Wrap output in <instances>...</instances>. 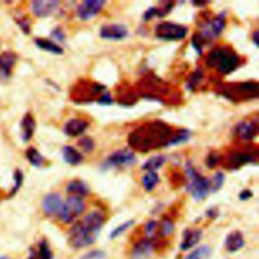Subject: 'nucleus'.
Here are the masks:
<instances>
[{
    "mask_svg": "<svg viewBox=\"0 0 259 259\" xmlns=\"http://www.w3.org/2000/svg\"><path fill=\"white\" fill-rule=\"evenodd\" d=\"M175 133L171 125L162 120L148 121L128 134L127 143L133 150L148 153L168 147Z\"/></svg>",
    "mask_w": 259,
    "mask_h": 259,
    "instance_id": "f257e3e1",
    "label": "nucleus"
},
{
    "mask_svg": "<svg viewBox=\"0 0 259 259\" xmlns=\"http://www.w3.org/2000/svg\"><path fill=\"white\" fill-rule=\"evenodd\" d=\"M105 217L100 210H92L73 225L69 232V243L80 249L94 244L100 235Z\"/></svg>",
    "mask_w": 259,
    "mask_h": 259,
    "instance_id": "f03ea898",
    "label": "nucleus"
},
{
    "mask_svg": "<svg viewBox=\"0 0 259 259\" xmlns=\"http://www.w3.org/2000/svg\"><path fill=\"white\" fill-rule=\"evenodd\" d=\"M208 68L214 69L221 75H229L237 70L241 63V56L231 46H219L210 50L204 60Z\"/></svg>",
    "mask_w": 259,
    "mask_h": 259,
    "instance_id": "7ed1b4c3",
    "label": "nucleus"
},
{
    "mask_svg": "<svg viewBox=\"0 0 259 259\" xmlns=\"http://www.w3.org/2000/svg\"><path fill=\"white\" fill-rule=\"evenodd\" d=\"M218 90L222 96L234 103L249 101L259 96V84L257 81L223 83L218 87Z\"/></svg>",
    "mask_w": 259,
    "mask_h": 259,
    "instance_id": "20e7f679",
    "label": "nucleus"
},
{
    "mask_svg": "<svg viewBox=\"0 0 259 259\" xmlns=\"http://www.w3.org/2000/svg\"><path fill=\"white\" fill-rule=\"evenodd\" d=\"M139 91L146 99L167 102V97L173 95L171 86L154 73H147L139 82Z\"/></svg>",
    "mask_w": 259,
    "mask_h": 259,
    "instance_id": "39448f33",
    "label": "nucleus"
},
{
    "mask_svg": "<svg viewBox=\"0 0 259 259\" xmlns=\"http://www.w3.org/2000/svg\"><path fill=\"white\" fill-rule=\"evenodd\" d=\"M186 189L195 200L204 199L210 192L209 179L201 175L190 162L185 165Z\"/></svg>",
    "mask_w": 259,
    "mask_h": 259,
    "instance_id": "423d86ee",
    "label": "nucleus"
},
{
    "mask_svg": "<svg viewBox=\"0 0 259 259\" xmlns=\"http://www.w3.org/2000/svg\"><path fill=\"white\" fill-rule=\"evenodd\" d=\"M106 91V87L98 82L89 80H80L71 90L72 100L76 103H91L99 98V96Z\"/></svg>",
    "mask_w": 259,
    "mask_h": 259,
    "instance_id": "0eeeda50",
    "label": "nucleus"
},
{
    "mask_svg": "<svg viewBox=\"0 0 259 259\" xmlns=\"http://www.w3.org/2000/svg\"><path fill=\"white\" fill-rule=\"evenodd\" d=\"M86 204L82 197L69 195L68 198L63 201L58 217L64 224H71L84 212Z\"/></svg>",
    "mask_w": 259,
    "mask_h": 259,
    "instance_id": "6e6552de",
    "label": "nucleus"
},
{
    "mask_svg": "<svg viewBox=\"0 0 259 259\" xmlns=\"http://www.w3.org/2000/svg\"><path fill=\"white\" fill-rule=\"evenodd\" d=\"M258 150H237L229 153L226 159L222 158L221 163L229 170H238L249 163H257Z\"/></svg>",
    "mask_w": 259,
    "mask_h": 259,
    "instance_id": "1a4fd4ad",
    "label": "nucleus"
},
{
    "mask_svg": "<svg viewBox=\"0 0 259 259\" xmlns=\"http://www.w3.org/2000/svg\"><path fill=\"white\" fill-rule=\"evenodd\" d=\"M226 27V13L223 11L212 17L205 19L200 25V31L198 32L205 42L213 40Z\"/></svg>",
    "mask_w": 259,
    "mask_h": 259,
    "instance_id": "9d476101",
    "label": "nucleus"
},
{
    "mask_svg": "<svg viewBox=\"0 0 259 259\" xmlns=\"http://www.w3.org/2000/svg\"><path fill=\"white\" fill-rule=\"evenodd\" d=\"M188 32V27L171 22V21H163L161 23H158L155 27V34L158 38L163 40H180L183 39Z\"/></svg>",
    "mask_w": 259,
    "mask_h": 259,
    "instance_id": "9b49d317",
    "label": "nucleus"
},
{
    "mask_svg": "<svg viewBox=\"0 0 259 259\" xmlns=\"http://www.w3.org/2000/svg\"><path fill=\"white\" fill-rule=\"evenodd\" d=\"M137 162L135 153L130 149H120L111 153L101 164L103 170L133 166Z\"/></svg>",
    "mask_w": 259,
    "mask_h": 259,
    "instance_id": "f8f14e48",
    "label": "nucleus"
},
{
    "mask_svg": "<svg viewBox=\"0 0 259 259\" xmlns=\"http://www.w3.org/2000/svg\"><path fill=\"white\" fill-rule=\"evenodd\" d=\"M104 5L105 1L103 0H85L77 6L76 13L81 20L86 21L98 14Z\"/></svg>",
    "mask_w": 259,
    "mask_h": 259,
    "instance_id": "ddd939ff",
    "label": "nucleus"
},
{
    "mask_svg": "<svg viewBox=\"0 0 259 259\" xmlns=\"http://www.w3.org/2000/svg\"><path fill=\"white\" fill-rule=\"evenodd\" d=\"M258 120H249V121H240L235 126V136L242 142H251L253 141L258 134Z\"/></svg>",
    "mask_w": 259,
    "mask_h": 259,
    "instance_id": "4468645a",
    "label": "nucleus"
},
{
    "mask_svg": "<svg viewBox=\"0 0 259 259\" xmlns=\"http://www.w3.org/2000/svg\"><path fill=\"white\" fill-rule=\"evenodd\" d=\"M127 34V27L121 23H106L103 24L99 30L100 37L109 40H120L125 38Z\"/></svg>",
    "mask_w": 259,
    "mask_h": 259,
    "instance_id": "2eb2a0df",
    "label": "nucleus"
},
{
    "mask_svg": "<svg viewBox=\"0 0 259 259\" xmlns=\"http://www.w3.org/2000/svg\"><path fill=\"white\" fill-rule=\"evenodd\" d=\"M18 55L13 51H5L0 54V81H6L13 73Z\"/></svg>",
    "mask_w": 259,
    "mask_h": 259,
    "instance_id": "dca6fc26",
    "label": "nucleus"
},
{
    "mask_svg": "<svg viewBox=\"0 0 259 259\" xmlns=\"http://www.w3.org/2000/svg\"><path fill=\"white\" fill-rule=\"evenodd\" d=\"M63 205V199L57 192H51L44 196L41 200V209L48 217L58 215Z\"/></svg>",
    "mask_w": 259,
    "mask_h": 259,
    "instance_id": "f3484780",
    "label": "nucleus"
},
{
    "mask_svg": "<svg viewBox=\"0 0 259 259\" xmlns=\"http://www.w3.org/2000/svg\"><path fill=\"white\" fill-rule=\"evenodd\" d=\"M59 6H60V1L36 0L31 2V11L36 17L45 18L51 15L53 12H55Z\"/></svg>",
    "mask_w": 259,
    "mask_h": 259,
    "instance_id": "a211bd4d",
    "label": "nucleus"
},
{
    "mask_svg": "<svg viewBox=\"0 0 259 259\" xmlns=\"http://www.w3.org/2000/svg\"><path fill=\"white\" fill-rule=\"evenodd\" d=\"M89 126V121L84 118L74 117L69 119L64 125V133L69 137H78L82 135Z\"/></svg>",
    "mask_w": 259,
    "mask_h": 259,
    "instance_id": "6ab92c4d",
    "label": "nucleus"
},
{
    "mask_svg": "<svg viewBox=\"0 0 259 259\" xmlns=\"http://www.w3.org/2000/svg\"><path fill=\"white\" fill-rule=\"evenodd\" d=\"M154 251V242L152 239L145 238L138 241L132 250V257L134 259H145L149 257Z\"/></svg>",
    "mask_w": 259,
    "mask_h": 259,
    "instance_id": "aec40b11",
    "label": "nucleus"
},
{
    "mask_svg": "<svg viewBox=\"0 0 259 259\" xmlns=\"http://www.w3.org/2000/svg\"><path fill=\"white\" fill-rule=\"evenodd\" d=\"M35 126L36 123L33 115L30 112H26L20 120V136L24 143H27L33 137Z\"/></svg>",
    "mask_w": 259,
    "mask_h": 259,
    "instance_id": "412c9836",
    "label": "nucleus"
},
{
    "mask_svg": "<svg viewBox=\"0 0 259 259\" xmlns=\"http://www.w3.org/2000/svg\"><path fill=\"white\" fill-rule=\"evenodd\" d=\"M202 232L199 229H186L183 233V237L180 243V249L182 251H187L192 249L197 245L201 239Z\"/></svg>",
    "mask_w": 259,
    "mask_h": 259,
    "instance_id": "4be33fe9",
    "label": "nucleus"
},
{
    "mask_svg": "<svg viewBox=\"0 0 259 259\" xmlns=\"http://www.w3.org/2000/svg\"><path fill=\"white\" fill-rule=\"evenodd\" d=\"M173 6H174V2L172 1H165L160 6H151L144 12L143 19L146 21H149L156 16L163 17L172 10Z\"/></svg>",
    "mask_w": 259,
    "mask_h": 259,
    "instance_id": "5701e85b",
    "label": "nucleus"
},
{
    "mask_svg": "<svg viewBox=\"0 0 259 259\" xmlns=\"http://www.w3.org/2000/svg\"><path fill=\"white\" fill-rule=\"evenodd\" d=\"M245 244L244 236L241 232L239 231H234L231 232L225 240V247L227 251L233 253L236 251H239Z\"/></svg>",
    "mask_w": 259,
    "mask_h": 259,
    "instance_id": "b1692460",
    "label": "nucleus"
},
{
    "mask_svg": "<svg viewBox=\"0 0 259 259\" xmlns=\"http://www.w3.org/2000/svg\"><path fill=\"white\" fill-rule=\"evenodd\" d=\"M62 157L66 163L72 166H77L84 160L83 155L72 146H64L62 148Z\"/></svg>",
    "mask_w": 259,
    "mask_h": 259,
    "instance_id": "393cba45",
    "label": "nucleus"
},
{
    "mask_svg": "<svg viewBox=\"0 0 259 259\" xmlns=\"http://www.w3.org/2000/svg\"><path fill=\"white\" fill-rule=\"evenodd\" d=\"M66 190L69 195L79 196L82 198L89 193V187L87 186V184L84 181H82L80 179L71 180L68 183Z\"/></svg>",
    "mask_w": 259,
    "mask_h": 259,
    "instance_id": "a878e982",
    "label": "nucleus"
},
{
    "mask_svg": "<svg viewBox=\"0 0 259 259\" xmlns=\"http://www.w3.org/2000/svg\"><path fill=\"white\" fill-rule=\"evenodd\" d=\"M34 44L38 49L49 52V53H52V54H55V55H62L64 53L63 48L52 39H48V38H44V37H36V38H34Z\"/></svg>",
    "mask_w": 259,
    "mask_h": 259,
    "instance_id": "bb28decb",
    "label": "nucleus"
},
{
    "mask_svg": "<svg viewBox=\"0 0 259 259\" xmlns=\"http://www.w3.org/2000/svg\"><path fill=\"white\" fill-rule=\"evenodd\" d=\"M137 94L134 90L126 88L124 89L123 86H121V89L117 91V99L118 103L125 106H131L136 103L137 101Z\"/></svg>",
    "mask_w": 259,
    "mask_h": 259,
    "instance_id": "cd10ccee",
    "label": "nucleus"
},
{
    "mask_svg": "<svg viewBox=\"0 0 259 259\" xmlns=\"http://www.w3.org/2000/svg\"><path fill=\"white\" fill-rule=\"evenodd\" d=\"M166 162V157L164 155H156V156H152L151 158H149L143 165H142V169L149 172V171H153L156 172L157 169H159L160 167H162L164 165V163Z\"/></svg>",
    "mask_w": 259,
    "mask_h": 259,
    "instance_id": "c85d7f7f",
    "label": "nucleus"
},
{
    "mask_svg": "<svg viewBox=\"0 0 259 259\" xmlns=\"http://www.w3.org/2000/svg\"><path fill=\"white\" fill-rule=\"evenodd\" d=\"M25 157L27 159V161L30 163V165H32L33 167L39 168L45 164V158L42 157V155L33 147H29L26 151H25Z\"/></svg>",
    "mask_w": 259,
    "mask_h": 259,
    "instance_id": "c756f323",
    "label": "nucleus"
},
{
    "mask_svg": "<svg viewBox=\"0 0 259 259\" xmlns=\"http://www.w3.org/2000/svg\"><path fill=\"white\" fill-rule=\"evenodd\" d=\"M159 183V176L156 172L149 171L142 176V184L146 191H152Z\"/></svg>",
    "mask_w": 259,
    "mask_h": 259,
    "instance_id": "7c9ffc66",
    "label": "nucleus"
},
{
    "mask_svg": "<svg viewBox=\"0 0 259 259\" xmlns=\"http://www.w3.org/2000/svg\"><path fill=\"white\" fill-rule=\"evenodd\" d=\"M203 79V70L201 68H196L188 77L186 82V87L190 91H194L201 83Z\"/></svg>",
    "mask_w": 259,
    "mask_h": 259,
    "instance_id": "2f4dec72",
    "label": "nucleus"
},
{
    "mask_svg": "<svg viewBox=\"0 0 259 259\" xmlns=\"http://www.w3.org/2000/svg\"><path fill=\"white\" fill-rule=\"evenodd\" d=\"M158 234L161 237H167L169 235H171L174 231V224L172 222V220L168 217H164L161 222L158 224V228H157Z\"/></svg>",
    "mask_w": 259,
    "mask_h": 259,
    "instance_id": "473e14b6",
    "label": "nucleus"
},
{
    "mask_svg": "<svg viewBox=\"0 0 259 259\" xmlns=\"http://www.w3.org/2000/svg\"><path fill=\"white\" fill-rule=\"evenodd\" d=\"M210 254H211V248L207 245H203L193 250L189 255L185 257V259H207V257Z\"/></svg>",
    "mask_w": 259,
    "mask_h": 259,
    "instance_id": "72a5a7b5",
    "label": "nucleus"
},
{
    "mask_svg": "<svg viewBox=\"0 0 259 259\" xmlns=\"http://www.w3.org/2000/svg\"><path fill=\"white\" fill-rule=\"evenodd\" d=\"M35 251H36V259H53V253L46 240L39 241L37 245V250Z\"/></svg>",
    "mask_w": 259,
    "mask_h": 259,
    "instance_id": "f704fd0d",
    "label": "nucleus"
},
{
    "mask_svg": "<svg viewBox=\"0 0 259 259\" xmlns=\"http://www.w3.org/2000/svg\"><path fill=\"white\" fill-rule=\"evenodd\" d=\"M13 180H14V184H13V186H12V188H11L9 194H8L9 197L14 196L17 193V191L20 189V187H21V185L23 183V173H22V171L20 169H16L14 171V173H13Z\"/></svg>",
    "mask_w": 259,
    "mask_h": 259,
    "instance_id": "c9c22d12",
    "label": "nucleus"
},
{
    "mask_svg": "<svg viewBox=\"0 0 259 259\" xmlns=\"http://www.w3.org/2000/svg\"><path fill=\"white\" fill-rule=\"evenodd\" d=\"M189 137H190L189 130H185V128L177 130L175 135L173 136L169 146H174V145H178V144L184 143V142H186L189 139Z\"/></svg>",
    "mask_w": 259,
    "mask_h": 259,
    "instance_id": "e433bc0d",
    "label": "nucleus"
},
{
    "mask_svg": "<svg viewBox=\"0 0 259 259\" xmlns=\"http://www.w3.org/2000/svg\"><path fill=\"white\" fill-rule=\"evenodd\" d=\"M225 181V176L223 172H217L210 179H209V187L210 192H215L221 189Z\"/></svg>",
    "mask_w": 259,
    "mask_h": 259,
    "instance_id": "4c0bfd02",
    "label": "nucleus"
},
{
    "mask_svg": "<svg viewBox=\"0 0 259 259\" xmlns=\"http://www.w3.org/2000/svg\"><path fill=\"white\" fill-rule=\"evenodd\" d=\"M135 224V221L134 220H130V221H126L120 225H118L114 230L111 231V233L109 234V238L110 239H115L117 237H119L121 234H123L128 228H131L133 225Z\"/></svg>",
    "mask_w": 259,
    "mask_h": 259,
    "instance_id": "58836bf2",
    "label": "nucleus"
},
{
    "mask_svg": "<svg viewBox=\"0 0 259 259\" xmlns=\"http://www.w3.org/2000/svg\"><path fill=\"white\" fill-rule=\"evenodd\" d=\"M221 160H222V155H220L218 152L215 151H211L205 158V165L207 168L209 169H213L214 167H217L219 164H221Z\"/></svg>",
    "mask_w": 259,
    "mask_h": 259,
    "instance_id": "ea45409f",
    "label": "nucleus"
},
{
    "mask_svg": "<svg viewBox=\"0 0 259 259\" xmlns=\"http://www.w3.org/2000/svg\"><path fill=\"white\" fill-rule=\"evenodd\" d=\"M191 45H192V48L194 49V51L198 54V55H201L202 54V49L203 47L206 45L205 40L201 37V35L196 32L192 35L191 37Z\"/></svg>",
    "mask_w": 259,
    "mask_h": 259,
    "instance_id": "a19ab883",
    "label": "nucleus"
},
{
    "mask_svg": "<svg viewBox=\"0 0 259 259\" xmlns=\"http://www.w3.org/2000/svg\"><path fill=\"white\" fill-rule=\"evenodd\" d=\"M78 146L85 152L91 153L95 148V143L90 137H83L78 141Z\"/></svg>",
    "mask_w": 259,
    "mask_h": 259,
    "instance_id": "79ce46f5",
    "label": "nucleus"
},
{
    "mask_svg": "<svg viewBox=\"0 0 259 259\" xmlns=\"http://www.w3.org/2000/svg\"><path fill=\"white\" fill-rule=\"evenodd\" d=\"M15 21L20 27V29L24 32V34H29L30 32V20L27 16H17L15 17Z\"/></svg>",
    "mask_w": 259,
    "mask_h": 259,
    "instance_id": "37998d69",
    "label": "nucleus"
},
{
    "mask_svg": "<svg viewBox=\"0 0 259 259\" xmlns=\"http://www.w3.org/2000/svg\"><path fill=\"white\" fill-rule=\"evenodd\" d=\"M81 259H105V253L102 250L95 249L85 253Z\"/></svg>",
    "mask_w": 259,
    "mask_h": 259,
    "instance_id": "c03bdc74",
    "label": "nucleus"
},
{
    "mask_svg": "<svg viewBox=\"0 0 259 259\" xmlns=\"http://www.w3.org/2000/svg\"><path fill=\"white\" fill-rule=\"evenodd\" d=\"M157 228H158V223L156 221H149L145 226V233L147 238L152 239L157 231Z\"/></svg>",
    "mask_w": 259,
    "mask_h": 259,
    "instance_id": "a18cd8bd",
    "label": "nucleus"
},
{
    "mask_svg": "<svg viewBox=\"0 0 259 259\" xmlns=\"http://www.w3.org/2000/svg\"><path fill=\"white\" fill-rule=\"evenodd\" d=\"M51 35H52V37H54V39H56V40H58V41H61V42H64V40H65V38H66V34H65L64 30H63V28L60 27V26L55 27V28L52 30Z\"/></svg>",
    "mask_w": 259,
    "mask_h": 259,
    "instance_id": "49530a36",
    "label": "nucleus"
},
{
    "mask_svg": "<svg viewBox=\"0 0 259 259\" xmlns=\"http://www.w3.org/2000/svg\"><path fill=\"white\" fill-rule=\"evenodd\" d=\"M97 103L102 104V105H109V104L113 103V98L108 91H105L104 93H102L99 96V98L97 99Z\"/></svg>",
    "mask_w": 259,
    "mask_h": 259,
    "instance_id": "de8ad7c7",
    "label": "nucleus"
},
{
    "mask_svg": "<svg viewBox=\"0 0 259 259\" xmlns=\"http://www.w3.org/2000/svg\"><path fill=\"white\" fill-rule=\"evenodd\" d=\"M252 195H253V192H252L251 190H249V189H244V190H242V191L240 192L239 198H240L241 200H248L249 198L252 197Z\"/></svg>",
    "mask_w": 259,
    "mask_h": 259,
    "instance_id": "09e8293b",
    "label": "nucleus"
},
{
    "mask_svg": "<svg viewBox=\"0 0 259 259\" xmlns=\"http://www.w3.org/2000/svg\"><path fill=\"white\" fill-rule=\"evenodd\" d=\"M218 214H219V211H218V209L214 208V207H211V208H209V209L206 211V215H207L208 218H211V219L217 218Z\"/></svg>",
    "mask_w": 259,
    "mask_h": 259,
    "instance_id": "8fccbe9b",
    "label": "nucleus"
},
{
    "mask_svg": "<svg viewBox=\"0 0 259 259\" xmlns=\"http://www.w3.org/2000/svg\"><path fill=\"white\" fill-rule=\"evenodd\" d=\"M252 39H253V42L255 44V46H258V30H255L252 33Z\"/></svg>",
    "mask_w": 259,
    "mask_h": 259,
    "instance_id": "3c124183",
    "label": "nucleus"
},
{
    "mask_svg": "<svg viewBox=\"0 0 259 259\" xmlns=\"http://www.w3.org/2000/svg\"><path fill=\"white\" fill-rule=\"evenodd\" d=\"M27 259H36V251L34 249H30Z\"/></svg>",
    "mask_w": 259,
    "mask_h": 259,
    "instance_id": "603ef678",
    "label": "nucleus"
},
{
    "mask_svg": "<svg viewBox=\"0 0 259 259\" xmlns=\"http://www.w3.org/2000/svg\"><path fill=\"white\" fill-rule=\"evenodd\" d=\"M192 4L196 5V6H203V5L207 4V1H193Z\"/></svg>",
    "mask_w": 259,
    "mask_h": 259,
    "instance_id": "864d4df0",
    "label": "nucleus"
},
{
    "mask_svg": "<svg viewBox=\"0 0 259 259\" xmlns=\"http://www.w3.org/2000/svg\"><path fill=\"white\" fill-rule=\"evenodd\" d=\"M0 259H9V258L5 257V256H0Z\"/></svg>",
    "mask_w": 259,
    "mask_h": 259,
    "instance_id": "5fc2aeb1",
    "label": "nucleus"
},
{
    "mask_svg": "<svg viewBox=\"0 0 259 259\" xmlns=\"http://www.w3.org/2000/svg\"><path fill=\"white\" fill-rule=\"evenodd\" d=\"M0 195H1V192H0Z\"/></svg>",
    "mask_w": 259,
    "mask_h": 259,
    "instance_id": "6e6d98bb",
    "label": "nucleus"
}]
</instances>
